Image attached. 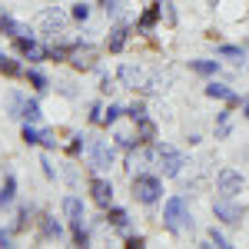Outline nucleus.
I'll return each mask as SVG.
<instances>
[{"mask_svg": "<svg viewBox=\"0 0 249 249\" xmlns=\"http://www.w3.org/2000/svg\"><path fill=\"white\" fill-rule=\"evenodd\" d=\"M232 110V107H230ZM230 110H223V113L216 116V140H226L230 136V130H232V123H230Z\"/></svg>", "mask_w": 249, "mask_h": 249, "instance_id": "29", "label": "nucleus"}, {"mask_svg": "<svg viewBox=\"0 0 249 249\" xmlns=\"http://www.w3.org/2000/svg\"><path fill=\"white\" fill-rule=\"evenodd\" d=\"M163 226H166L173 236H183L186 230L193 232V216H190V210H186V199H183V196H170V199L163 203Z\"/></svg>", "mask_w": 249, "mask_h": 249, "instance_id": "1", "label": "nucleus"}, {"mask_svg": "<svg viewBox=\"0 0 249 249\" xmlns=\"http://www.w3.org/2000/svg\"><path fill=\"white\" fill-rule=\"evenodd\" d=\"M63 27H67V14H60L57 7L43 14V34H47V37H60Z\"/></svg>", "mask_w": 249, "mask_h": 249, "instance_id": "14", "label": "nucleus"}, {"mask_svg": "<svg viewBox=\"0 0 249 249\" xmlns=\"http://www.w3.org/2000/svg\"><path fill=\"white\" fill-rule=\"evenodd\" d=\"M216 53H219V57H226V60H236V63H243V47H236V43H219V47H216Z\"/></svg>", "mask_w": 249, "mask_h": 249, "instance_id": "32", "label": "nucleus"}, {"mask_svg": "<svg viewBox=\"0 0 249 249\" xmlns=\"http://www.w3.org/2000/svg\"><path fill=\"white\" fill-rule=\"evenodd\" d=\"M150 163H156V143H136L133 150H126V170L143 173Z\"/></svg>", "mask_w": 249, "mask_h": 249, "instance_id": "6", "label": "nucleus"}, {"mask_svg": "<svg viewBox=\"0 0 249 249\" xmlns=\"http://www.w3.org/2000/svg\"><path fill=\"white\" fill-rule=\"evenodd\" d=\"M103 103H90V123H103Z\"/></svg>", "mask_w": 249, "mask_h": 249, "instance_id": "41", "label": "nucleus"}, {"mask_svg": "<svg viewBox=\"0 0 249 249\" xmlns=\"http://www.w3.org/2000/svg\"><path fill=\"white\" fill-rule=\"evenodd\" d=\"M216 190H219V196H226V199H236V196L243 193V173L219 170V176H216Z\"/></svg>", "mask_w": 249, "mask_h": 249, "instance_id": "8", "label": "nucleus"}, {"mask_svg": "<svg viewBox=\"0 0 249 249\" xmlns=\"http://www.w3.org/2000/svg\"><path fill=\"white\" fill-rule=\"evenodd\" d=\"M100 3H110V0H100Z\"/></svg>", "mask_w": 249, "mask_h": 249, "instance_id": "48", "label": "nucleus"}, {"mask_svg": "<svg viewBox=\"0 0 249 249\" xmlns=\"http://www.w3.org/2000/svg\"><path fill=\"white\" fill-rule=\"evenodd\" d=\"M14 53L30 63H43V60H50V47L37 43L34 37H14Z\"/></svg>", "mask_w": 249, "mask_h": 249, "instance_id": "5", "label": "nucleus"}, {"mask_svg": "<svg viewBox=\"0 0 249 249\" xmlns=\"http://www.w3.org/2000/svg\"><path fill=\"white\" fill-rule=\"evenodd\" d=\"M213 216H216L219 223H226V226H239V219H243V206L232 203V199H226V196H219V199L213 203Z\"/></svg>", "mask_w": 249, "mask_h": 249, "instance_id": "7", "label": "nucleus"}, {"mask_svg": "<svg viewBox=\"0 0 249 249\" xmlns=\"http://www.w3.org/2000/svg\"><path fill=\"white\" fill-rule=\"evenodd\" d=\"M160 17H163V10H160V0H156V3H150V7L140 14V20H136V30H140V34H150L156 23H160Z\"/></svg>", "mask_w": 249, "mask_h": 249, "instance_id": "15", "label": "nucleus"}, {"mask_svg": "<svg viewBox=\"0 0 249 249\" xmlns=\"http://www.w3.org/2000/svg\"><path fill=\"white\" fill-rule=\"evenodd\" d=\"M156 166L163 170V176H166V179H173V176H179V173H183L186 156L179 153L176 146H163V143H156Z\"/></svg>", "mask_w": 249, "mask_h": 249, "instance_id": "4", "label": "nucleus"}, {"mask_svg": "<svg viewBox=\"0 0 249 249\" xmlns=\"http://www.w3.org/2000/svg\"><path fill=\"white\" fill-rule=\"evenodd\" d=\"M63 216H67V223H83L87 216H83V199L80 196H63Z\"/></svg>", "mask_w": 249, "mask_h": 249, "instance_id": "18", "label": "nucleus"}, {"mask_svg": "<svg viewBox=\"0 0 249 249\" xmlns=\"http://www.w3.org/2000/svg\"><path fill=\"white\" fill-rule=\"evenodd\" d=\"M80 40H73V43H50V60L53 63H63V60H70V53L77 50Z\"/></svg>", "mask_w": 249, "mask_h": 249, "instance_id": "24", "label": "nucleus"}, {"mask_svg": "<svg viewBox=\"0 0 249 249\" xmlns=\"http://www.w3.org/2000/svg\"><path fill=\"white\" fill-rule=\"evenodd\" d=\"M116 80H120L123 90H140V87H143V70H140L136 63H120Z\"/></svg>", "mask_w": 249, "mask_h": 249, "instance_id": "11", "label": "nucleus"}, {"mask_svg": "<svg viewBox=\"0 0 249 249\" xmlns=\"http://www.w3.org/2000/svg\"><path fill=\"white\" fill-rule=\"evenodd\" d=\"M70 67H73V70H83V73L93 70V67H96V47H93V43H83V40H80L77 50L70 53Z\"/></svg>", "mask_w": 249, "mask_h": 249, "instance_id": "9", "label": "nucleus"}, {"mask_svg": "<svg viewBox=\"0 0 249 249\" xmlns=\"http://www.w3.org/2000/svg\"><path fill=\"white\" fill-rule=\"evenodd\" d=\"M133 196H136V203H143V206H156L163 199V179L146 170L133 173Z\"/></svg>", "mask_w": 249, "mask_h": 249, "instance_id": "2", "label": "nucleus"}, {"mask_svg": "<svg viewBox=\"0 0 249 249\" xmlns=\"http://www.w3.org/2000/svg\"><path fill=\"white\" fill-rule=\"evenodd\" d=\"M120 116H126V107H120V103H110V107L103 110V126H113Z\"/></svg>", "mask_w": 249, "mask_h": 249, "instance_id": "30", "label": "nucleus"}, {"mask_svg": "<svg viewBox=\"0 0 249 249\" xmlns=\"http://www.w3.org/2000/svg\"><path fill=\"white\" fill-rule=\"evenodd\" d=\"M126 116H130V120H133V123H140V120H146V103H143V100H136V103H130V107H126Z\"/></svg>", "mask_w": 249, "mask_h": 249, "instance_id": "34", "label": "nucleus"}, {"mask_svg": "<svg viewBox=\"0 0 249 249\" xmlns=\"http://www.w3.org/2000/svg\"><path fill=\"white\" fill-rule=\"evenodd\" d=\"M83 156L90 160V170H110V166L116 163V146H110V143L90 136V140H87V153Z\"/></svg>", "mask_w": 249, "mask_h": 249, "instance_id": "3", "label": "nucleus"}, {"mask_svg": "<svg viewBox=\"0 0 249 249\" xmlns=\"http://www.w3.org/2000/svg\"><path fill=\"white\" fill-rule=\"evenodd\" d=\"M40 133H43V130H40L37 123H23V130H20V136H23L27 146H40Z\"/></svg>", "mask_w": 249, "mask_h": 249, "instance_id": "28", "label": "nucleus"}, {"mask_svg": "<svg viewBox=\"0 0 249 249\" xmlns=\"http://www.w3.org/2000/svg\"><path fill=\"white\" fill-rule=\"evenodd\" d=\"M0 34H7V37H34V30L27 27V23H20V20H14L7 10H0Z\"/></svg>", "mask_w": 249, "mask_h": 249, "instance_id": "13", "label": "nucleus"}, {"mask_svg": "<svg viewBox=\"0 0 249 249\" xmlns=\"http://www.w3.org/2000/svg\"><path fill=\"white\" fill-rule=\"evenodd\" d=\"M70 236H73L77 246H90V230L83 223H70Z\"/></svg>", "mask_w": 249, "mask_h": 249, "instance_id": "31", "label": "nucleus"}, {"mask_svg": "<svg viewBox=\"0 0 249 249\" xmlns=\"http://www.w3.org/2000/svg\"><path fill=\"white\" fill-rule=\"evenodd\" d=\"M243 116H246V120H249V100H246V103H243Z\"/></svg>", "mask_w": 249, "mask_h": 249, "instance_id": "46", "label": "nucleus"}, {"mask_svg": "<svg viewBox=\"0 0 249 249\" xmlns=\"http://www.w3.org/2000/svg\"><path fill=\"white\" fill-rule=\"evenodd\" d=\"M206 3H210V7H216V3H219V0H206Z\"/></svg>", "mask_w": 249, "mask_h": 249, "instance_id": "47", "label": "nucleus"}, {"mask_svg": "<svg viewBox=\"0 0 249 249\" xmlns=\"http://www.w3.org/2000/svg\"><path fill=\"white\" fill-rule=\"evenodd\" d=\"M40 120H43V110H40V103L27 96V103H23V123H40Z\"/></svg>", "mask_w": 249, "mask_h": 249, "instance_id": "27", "label": "nucleus"}, {"mask_svg": "<svg viewBox=\"0 0 249 249\" xmlns=\"http://www.w3.org/2000/svg\"><path fill=\"white\" fill-rule=\"evenodd\" d=\"M14 199H17V179L7 173V176H3V183H0V210L14 206Z\"/></svg>", "mask_w": 249, "mask_h": 249, "instance_id": "20", "label": "nucleus"}, {"mask_svg": "<svg viewBox=\"0 0 249 249\" xmlns=\"http://www.w3.org/2000/svg\"><path fill=\"white\" fill-rule=\"evenodd\" d=\"M110 90H116V87H113V77H110L107 70H100V93H110Z\"/></svg>", "mask_w": 249, "mask_h": 249, "instance_id": "40", "label": "nucleus"}, {"mask_svg": "<svg viewBox=\"0 0 249 249\" xmlns=\"http://www.w3.org/2000/svg\"><path fill=\"white\" fill-rule=\"evenodd\" d=\"M30 213H34V206H20V210H17V219H14V226H10V230H14V232H23V230H27Z\"/></svg>", "mask_w": 249, "mask_h": 249, "instance_id": "36", "label": "nucleus"}, {"mask_svg": "<svg viewBox=\"0 0 249 249\" xmlns=\"http://www.w3.org/2000/svg\"><path fill=\"white\" fill-rule=\"evenodd\" d=\"M14 243V230H0V246H10Z\"/></svg>", "mask_w": 249, "mask_h": 249, "instance_id": "43", "label": "nucleus"}, {"mask_svg": "<svg viewBox=\"0 0 249 249\" xmlns=\"http://www.w3.org/2000/svg\"><path fill=\"white\" fill-rule=\"evenodd\" d=\"M90 196H93L96 206H103V210H107V206L113 203V183H110V179H103V176H93V179H90Z\"/></svg>", "mask_w": 249, "mask_h": 249, "instance_id": "10", "label": "nucleus"}, {"mask_svg": "<svg viewBox=\"0 0 249 249\" xmlns=\"http://www.w3.org/2000/svg\"><path fill=\"white\" fill-rule=\"evenodd\" d=\"M70 17L77 20V23H87V20H90V3H73Z\"/></svg>", "mask_w": 249, "mask_h": 249, "instance_id": "37", "label": "nucleus"}, {"mask_svg": "<svg viewBox=\"0 0 249 249\" xmlns=\"http://www.w3.org/2000/svg\"><path fill=\"white\" fill-rule=\"evenodd\" d=\"M0 73L10 77V80H23L27 77V67H23L17 57H10V53H0Z\"/></svg>", "mask_w": 249, "mask_h": 249, "instance_id": "17", "label": "nucleus"}, {"mask_svg": "<svg viewBox=\"0 0 249 249\" xmlns=\"http://www.w3.org/2000/svg\"><path fill=\"white\" fill-rule=\"evenodd\" d=\"M23 80H27V83H30L37 93H47V90H50V80H47V73H43V70H37V67H30Z\"/></svg>", "mask_w": 249, "mask_h": 249, "instance_id": "22", "label": "nucleus"}, {"mask_svg": "<svg viewBox=\"0 0 249 249\" xmlns=\"http://www.w3.org/2000/svg\"><path fill=\"white\" fill-rule=\"evenodd\" d=\"M126 40H130V27H126V23H116L113 30L107 34V50H110V53H120V50L126 47Z\"/></svg>", "mask_w": 249, "mask_h": 249, "instance_id": "16", "label": "nucleus"}, {"mask_svg": "<svg viewBox=\"0 0 249 249\" xmlns=\"http://www.w3.org/2000/svg\"><path fill=\"white\" fill-rule=\"evenodd\" d=\"M190 70L199 77H216L219 73V60H190Z\"/></svg>", "mask_w": 249, "mask_h": 249, "instance_id": "23", "label": "nucleus"}, {"mask_svg": "<svg viewBox=\"0 0 249 249\" xmlns=\"http://www.w3.org/2000/svg\"><path fill=\"white\" fill-rule=\"evenodd\" d=\"M57 90L63 96H73V83H57Z\"/></svg>", "mask_w": 249, "mask_h": 249, "instance_id": "44", "label": "nucleus"}, {"mask_svg": "<svg viewBox=\"0 0 249 249\" xmlns=\"http://www.w3.org/2000/svg\"><path fill=\"white\" fill-rule=\"evenodd\" d=\"M63 176H67L70 183H77V170H73V166H67V170H63Z\"/></svg>", "mask_w": 249, "mask_h": 249, "instance_id": "45", "label": "nucleus"}, {"mask_svg": "<svg viewBox=\"0 0 249 249\" xmlns=\"http://www.w3.org/2000/svg\"><path fill=\"white\" fill-rule=\"evenodd\" d=\"M206 239H210V246H216V249H230V239H226V232L216 230V226L206 232Z\"/></svg>", "mask_w": 249, "mask_h": 249, "instance_id": "35", "label": "nucleus"}, {"mask_svg": "<svg viewBox=\"0 0 249 249\" xmlns=\"http://www.w3.org/2000/svg\"><path fill=\"white\" fill-rule=\"evenodd\" d=\"M136 136H140V143H153L156 140V123L150 120V116L136 123Z\"/></svg>", "mask_w": 249, "mask_h": 249, "instance_id": "26", "label": "nucleus"}, {"mask_svg": "<svg viewBox=\"0 0 249 249\" xmlns=\"http://www.w3.org/2000/svg\"><path fill=\"white\" fill-rule=\"evenodd\" d=\"M40 166H43V176H47V179H57V170H53L50 156H43V160H40Z\"/></svg>", "mask_w": 249, "mask_h": 249, "instance_id": "42", "label": "nucleus"}, {"mask_svg": "<svg viewBox=\"0 0 249 249\" xmlns=\"http://www.w3.org/2000/svg\"><path fill=\"white\" fill-rule=\"evenodd\" d=\"M87 140H90V136H83V133H73V136H70V146H67V150H70V156L87 153Z\"/></svg>", "mask_w": 249, "mask_h": 249, "instance_id": "33", "label": "nucleus"}, {"mask_svg": "<svg viewBox=\"0 0 249 249\" xmlns=\"http://www.w3.org/2000/svg\"><path fill=\"white\" fill-rule=\"evenodd\" d=\"M103 219H107L113 230H120V232H126V226H130V213L123 210V206H113V203L107 206V216H103Z\"/></svg>", "mask_w": 249, "mask_h": 249, "instance_id": "19", "label": "nucleus"}, {"mask_svg": "<svg viewBox=\"0 0 249 249\" xmlns=\"http://www.w3.org/2000/svg\"><path fill=\"white\" fill-rule=\"evenodd\" d=\"M63 226L57 223V216H40V239H60Z\"/></svg>", "mask_w": 249, "mask_h": 249, "instance_id": "21", "label": "nucleus"}, {"mask_svg": "<svg viewBox=\"0 0 249 249\" xmlns=\"http://www.w3.org/2000/svg\"><path fill=\"white\" fill-rule=\"evenodd\" d=\"M206 96H210V100H223L226 107H243V100L232 93L226 83H219V80H210V83H206Z\"/></svg>", "mask_w": 249, "mask_h": 249, "instance_id": "12", "label": "nucleus"}, {"mask_svg": "<svg viewBox=\"0 0 249 249\" xmlns=\"http://www.w3.org/2000/svg\"><path fill=\"white\" fill-rule=\"evenodd\" d=\"M126 246H130V249H143V246H146V236H140V232H126Z\"/></svg>", "mask_w": 249, "mask_h": 249, "instance_id": "39", "label": "nucleus"}, {"mask_svg": "<svg viewBox=\"0 0 249 249\" xmlns=\"http://www.w3.org/2000/svg\"><path fill=\"white\" fill-rule=\"evenodd\" d=\"M23 103H27V96L14 90V93L7 96V116H14V120H23Z\"/></svg>", "mask_w": 249, "mask_h": 249, "instance_id": "25", "label": "nucleus"}, {"mask_svg": "<svg viewBox=\"0 0 249 249\" xmlns=\"http://www.w3.org/2000/svg\"><path fill=\"white\" fill-rule=\"evenodd\" d=\"M57 133H53V130H43V133H40V146H43V150H57Z\"/></svg>", "mask_w": 249, "mask_h": 249, "instance_id": "38", "label": "nucleus"}]
</instances>
